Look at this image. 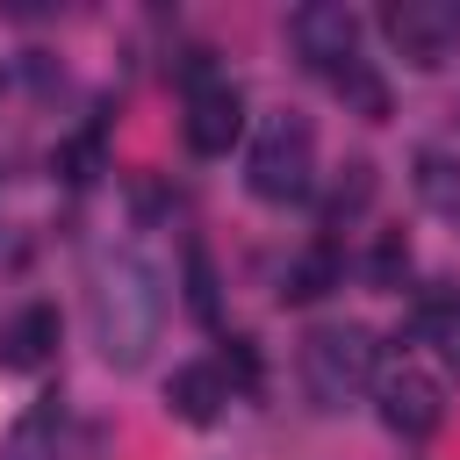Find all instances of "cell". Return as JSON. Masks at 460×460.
I'll return each instance as SVG.
<instances>
[{
    "label": "cell",
    "instance_id": "4",
    "mask_svg": "<svg viewBox=\"0 0 460 460\" xmlns=\"http://www.w3.org/2000/svg\"><path fill=\"white\" fill-rule=\"evenodd\" d=\"M288 43L302 50L309 72H345L359 58V22H352V7L316 0V7H295L288 14Z\"/></svg>",
    "mask_w": 460,
    "mask_h": 460
},
{
    "label": "cell",
    "instance_id": "1",
    "mask_svg": "<svg viewBox=\"0 0 460 460\" xmlns=\"http://www.w3.org/2000/svg\"><path fill=\"white\" fill-rule=\"evenodd\" d=\"M158 323H165V288H158V273H151L137 252L101 259V273H93V331H101V352H108L115 367H137V359L158 345Z\"/></svg>",
    "mask_w": 460,
    "mask_h": 460
},
{
    "label": "cell",
    "instance_id": "15",
    "mask_svg": "<svg viewBox=\"0 0 460 460\" xmlns=\"http://www.w3.org/2000/svg\"><path fill=\"white\" fill-rule=\"evenodd\" d=\"M187 309H194L201 323H216V273H208V252H201V244L187 252Z\"/></svg>",
    "mask_w": 460,
    "mask_h": 460
},
{
    "label": "cell",
    "instance_id": "5",
    "mask_svg": "<svg viewBox=\"0 0 460 460\" xmlns=\"http://www.w3.org/2000/svg\"><path fill=\"white\" fill-rule=\"evenodd\" d=\"M374 402H381V424L395 438H431L446 424V402H438V381L417 374V367H388L374 374Z\"/></svg>",
    "mask_w": 460,
    "mask_h": 460
},
{
    "label": "cell",
    "instance_id": "12",
    "mask_svg": "<svg viewBox=\"0 0 460 460\" xmlns=\"http://www.w3.org/2000/svg\"><path fill=\"white\" fill-rule=\"evenodd\" d=\"M331 86L345 93V108H352V115H367V122H388V86H381V72H374L367 58H352L345 72H331Z\"/></svg>",
    "mask_w": 460,
    "mask_h": 460
},
{
    "label": "cell",
    "instance_id": "16",
    "mask_svg": "<svg viewBox=\"0 0 460 460\" xmlns=\"http://www.w3.org/2000/svg\"><path fill=\"white\" fill-rule=\"evenodd\" d=\"M216 367H223V381H230V388H244V395H252V388L266 381V374H259V345H252V338H230Z\"/></svg>",
    "mask_w": 460,
    "mask_h": 460
},
{
    "label": "cell",
    "instance_id": "17",
    "mask_svg": "<svg viewBox=\"0 0 460 460\" xmlns=\"http://www.w3.org/2000/svg\"><path fill=\"white\" fill-rule=\"evenodd\" d=\"M402 266H410V244H402V237H395V230H388V237H381V244H374V259H367V273H374V280H381V288H388V280H395V273H402Z\"/></svg>",
    "mask_w": 460,
    "mask_h": 460
},
{
    "label": "cell",
    "instance_id": "2",
    "mask_svg": "<svg viewBox=\"0 0 460 460\" xmlns=\"http://www.w3.org/2000/svg\"><path fill=\"white\" fill-rule=\"evenodd\" d=\"M244 187L259 201H273V208L302 201L316 187V129L302 115H266V129H259V144L244 158Z\"/></svg>",
    "mask_w": 460,
    "mask_h": 460
},
{
    "label": "cell",
    "instance_id": "7",
    "mask_svg": "<svg viewBox=\"0 0 460 460\" xmlns=\"http://www.w3.org/2000/svg\"><path fill=\"white\" fill-rule=\"evenodd\" d=\"M187 151H201V158H223L237 137H244V101H237V86L230 79H216V86H194L187 93Z\"/></svg>",
    "mask_w": 460,
    "mask_h": 460
},
{
    "label": "cell",
    "instance_id": "10",
    "mask_svg": "<svg viewBox=\"0 0 460 460\" xmlns=\"http://www.w3.org/2000/svg\"><path fill=\"white\" fill-rule=\"evenodd\" d=\"M58 438H65V402H58V395H36V402L14 417L0 460H58Z\"/></svg>",
    "mask_w": 460,
    "mask_h": 460
},
{
    "label": "cell",
    "instance_id": "13",
    "mask_svg": "<svg viewBox=\"0 0 460 460\" xmlns=\"http://www.w3.org/2000/svg\"><path fill=\"white\" fill-rule=\"evenodd\" d=\"M417 323L431 331V345H438V359L460 374V295H446V288H431L424 302H417Z\"/></svg>",
    "mask_w": 460,
    "mask_h": 460
},
{
    "label": "cell",
    "instance_id": "9",
    "mask_svg": "<svg viewBox=\"0 0 460 460\" xmlns=\"http://www.w3.org/2000/svg\"><path fill=\"white\" fill-rule=\"evenodd\" d=\"M165 402H172V417H180V424H216V410L230 402V381H223V367H216V359H187V367H172Z\"/></svg>",
    "mask_w": 460,
    "mask_h": 460
},
{
    "label": "cell",
    "instance_id": "14",
    "mask_svg": "<svg viewBox=\"0 0 460 460\" xmlns=\"http://www.w3.org/2000/svg\"><path fill=\"white\" fill-rule=\"evenodd\" d=\"M367 201H374V165H367V158H352V165H345V180L331 187L323 216H331V223H345V216H359Z\"/></svg>",
    "mask_w": 460,
    "mask_h": 460
},
{
    "label": "cell",
    "instance_id": "11",
    "mask_svg": "<svg viewBox=\"0 0 460 460\" xmlns=\"http://www.w3.org/2000/svg\"><path fill=\"white\" fill-rule=\"evenodd\" d=\"M338 280H345V259H338L331 237H316L309 252L288 259V273H280V302H316V295H331Z\"/></svg>",
    "mask_w": 460,
    "mask_h": 460
},
{
    "label": "cell",
    "instance_id": "8",
    "mask_svg": "<svg viewBox=\"0 0 460 460\" xmlns=\"http://www.w3.org/2000/svg\"><path fill=\"white\" fill-rule=\"evenodd\" d=\"M58 309L50 302H29V309H14L7 323H0V367L7 374H36L50 352H58Z\"/></svg>",
    "mask_w": 460,
    "mask_h": 460
},
{
    "label": "cell",
    "instance_id": "3",
    "mask_svg": "<svg viewBox=\"0 0 460 460\" xmlns=\"http://www.w3.org/2000/svg\"><path fill=\"white\" fill-rule=\"evenodd\" d=\"M374 359H381V345H374L359 323H323V331H309V345H302V381H309V395H316L323 410H345V402L374 381Z\"/></svg>",
    "mask_w": 460,
    "mask_h": 460
},
{
    "label": "cell",
    "instance_id": "6",
    "mask_svg": "<svg viewBox=\"0 0 460 460\" xmlns=\"http://www.w3.org/2000/svg\"><path fill=\"white\" fill-rule=\"evenodd\" d=\"M381 29H388V43L410 65H438L446 43H453V29H460V14L453 7H431V0H388L381 7Z\"/></svg>",
    "mask_w": 460,
    "mask_h": 460
}]
</instances>
